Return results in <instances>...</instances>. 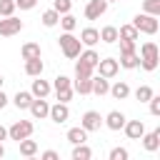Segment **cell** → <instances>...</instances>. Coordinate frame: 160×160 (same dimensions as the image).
I'll use <instances>...</instances> for the list:
<instances>
[{
	"mask_svg": "<svg viewBox=\"0 0 160 160\" xmlns=\"http://www.w3.org/2000/svg\"><path fill=\"white\" fill-rule=\"evenodd\" d=\"M80 42L82 45H95V42H100V30H95V28H85L82 32H80Z\"/></svg>",
	"mask_w": 160,
	"mask_h": 160,
	"instance_id": "cell-15",
	"label": "cell"
},
{
	"mask_svg": "<svg viewBox=\"0 0 160 160\" xmlns=\"http://www.w3.org/2000/svg\"><path fill=\"white\" fill-rule=\"evenodd\" d=\"M5 138H8V130H5V128H2V125H0V142H2V140H5Z\"/></svg>",
	"mask_w": 160,
	"mask_h": 160,
	"instance_id": "cell-44",
	"label": "cell"
},
{
	"mask_svg": "<svg viewBox=\"0 0 160 160\" xmlns=\"http://www.w3.org/2000/svg\"><path fill=\"white\" fill-rule=\"evenodd\" d=\"M48 118H50L52 122H58V125L68 122V118H70V108H68V102H55V105H50Z\"/></svg>",
	"mask_w": 160,
	"mask_h": 160,
	"instance_id": "cell-6",
	"label": "cell"
},
{
	"mask_svg": "<svg viewBox=\"0 0 160 160\" xmlns=\"http://www.w3.org/2000/svg\"><path fill=\"white\" fill-rule=\"evenodd\" d=\"M148 102H150V112H152V115H160V98H158V95H152Z\"/></svg>",
	"mask_w": 160,
	"mask_h": 160,
	"instance_id": "cell-41",
	"label": "cell"
},
{
	"mask_svg": "<svg viewBox=\"0 0 160 160\" xmlns=\"http://www.w3.org/2000/svg\"><path fill=\"white\" fill-rule=\"evenodd\" d=\"M20 30H22V20H18L15 15H8V18L0 20V35L2 38H10V35H15Z\"/></svg>",
	"mask_w": 160,
	"mask_h": 160,
	"instance_id": "cell-5",
	"label": "cell"
},
{
	"mask_svg": "<svg viewBox=\"0 0 160 160\" xmlns=\"http://www.w3.org/2000/svg\"><path fill=\"white\" fill-rule=\"evenodd\" d=\"M52 88H55V92H58V90H65V88H72V80L65 78V75H58L55 82H52Z\"/></svg>",
	"mask_w": 160,
	"mask_h": 160,
	"instance_id": "cell-35",
	"label": "cell"
},
{
	"mask_svg": "<svg viewBox=\"0 0 160 160\" xmlns=\"http://www.w3.org/2000/svg\"><path fill=\"white\" fill-rule=\"evenodd\" d=\"M142 148L145 150H150V152H155L158 148H160V130H152V132H142Z\"/></svg>",
	"mask_w": 160,
	"mask_h": 160,
	"instance_id": "cell-12",
	"label": "cell"
},
{
	"mask_svg": "<svg viewBox=\"0 0 160 160\" xmlns=\"http://www.w3.org/2000/svg\"><path fill=\"white\" fill-rule=\"evenodd\" d=\"M12 102H15V108H18V110H28V108H30V102H32V92L18 90V95L12 98Z\"/></svg>",
	"mask_w": 160,
	"mask_h": 160,
	"instance_id": "cell-18",
	"label": "cell"
},
{
	"mask_svg": "<svg viewBox=\"0 0 160 160\" xmlns=\"http://www.w3.org/2000/svg\"><path fill=\"white\" fill-rule=\"evenodd\" d=\"M100 40L102 42H118V28H112V25L102 28L100 30Z\"/></svg>",
	"mask_w": 160,
	"mask_h": 160,
	"instance_id": "cell-29",
	"label": "cell"
},
{
	"mask_svg": "<svg viewBox=\"0 0 160 160\" xmlns=\"http://www.w3.org/2000/svg\"><path fill=\"white\" fill-rule=\"evenodd\" d=\"M138 62H140V58H138L135 52H125V55H120V65H122V68H128V70L138 68Z\"/></svg>",
	"mask_w": 160,
	"mask_h": 160,
	"instance_id": "cell-30",
	"label": "cell"
},
{
	"mask_svg": "<svg viewBox=\"0 0 160 160\" xmlns=\"http://www.w3.org/2000/svg\"><path fill=\"white\" fill-rule=\"evenodd\" d=\"M18 145H20V155H25V158H32V155L38 152V142H35V140H28V138H22Z\"/></svg>",
	"mask_w": 160,
	"mask_h": 160,
	"instance_id": "cell-20",
	"label": "cell"
},
{
	"mask_svg": "<svg viewBox=\"0 0 160 160\" xmlns=\"http://www.w3.org/2000/svg\"><path fill=\"white\" fill-rule=\"evenodd\" d=\"M58 20H60V12H58V10H45V12H42V25H45V28H55Z\"/></svg>",
	"mask_w": 160,
	"mask_h": 160,
	"instance_id": "cell-28",
	"label": "cell"
},
{
	"mask_svg": "<svg viewBox=\"0 0 160 160\" xmlns=\"http://www.w3.org/2000/svg\"><path fill=\"white\" fill-rule=\"evenodd\" d=\"M122 130H125V135H128L130 140H140L142 132H145V125H142V120H125Z\"/></svg>",
	"mask_w": 160,
	"mask_h": 160,
	"instance_id": "cell-11",
	"label": "cell"
},
{
	"mask_svg": "<svg viewBox=\"0 0 160 160\" xmlns=\"http://www.w3.org/2000/svg\"><path fill=\"white\" fill-rule=\"evenodd\" d=\"M42 160H58V152L55 150H45L42 152Z\"/></svg>",
	"mask_w": 160,
	"mask_h": 160,
	"instance_id": "cell-42",
	"label": "cell"
},
{
	"mask_svg": "<svg viewBox=\"0 0 160 160\" xmlns=\"http://www.w3.org/2000/svg\"><path fill=\"white\" fill-rule=\"evenodd\" d=\"M108 2H120V0H108Z\"/></svg>",
	"mask_w": 160,
	"mask_h": 160,
	"instance_id": "cell-47",
	"label": "cell"
},
{
	"mask_svg": "<svg viewBox=\"0 0 160 160\" xmlns=\"http://www.w3.org/2000/svg\"><path fill=\"white\" fill-rule=\"evenodd\" d=\"M80 60H85L88 65H92V68H95V65H98V60H100V55H98L95 50H85V52H80Z\"/></svg>",
	"mask_w": 160,
	"mask_h": 160,
	"instance_id": "cell-34",
	"label": "cell"
},
{
	"mask_svg": "<svg viewBox=\"0 0 160 160\" xmlns=\"http://www.w3.org/2000/svg\"><path fill=\"white\" fill-rule=\"evenodd\" d=\"M75 92L90 95V92H92V78H78V80H75Z\"/></svg>",
	"mask_w": 160,
	"mask_h": 160,
	"instance_id": "cell-23",
	"label": "cell"
},
{
	"mask_svg": "<svg viewBox=\"0 0 160 160\" xmlns=\"http://www.w3.org/2000/svg\"><path fill=\"white\" fill-rule=\"evenodd\" d=\"M105 125H108L110 130H122V125H125V115H122L120 110H112V112H108Z\"/></svg>",
	"mask_w": 160,
	"mask_h": 160,
	"instance_id": "cell-13",
	"label": "cell"
},
{
	"mask_svg": "<svg viewBox=\"0 0 160 160\" xmlns=\"http://www.w3.org/2000/svg\"><path fill=\"white\" fill-rule=\"evenodd\" d=\"M42 60L40 58H32V60H25V72L30 75V78H38V75H42Z\"/></svg>",
	"mask_w": 160,
	"mask_h": 160,
	"instance_id": "cell-16",
	"label": "cell"
},
{
	"mask_svg": "<svg viewBox=\"0 0 160 160\" xmlns=\"http://www.w3.org/2000/svg\"><path fill=\"white\" fill-rule=\"evenodd\" d=\"M95 68L100 70V75H102V78H115V75H118L120 62H118V60H112V58H102V60H98V65H95Z\"/></svg>",
	"mask_w": 160,
	"mask_h": 160,
	"instance_id": "cell-8",
	"label": "cell"
},
{
	"mask_svg": "<svg viewBox=\"0 0 160 160\" xmlns=\"http://www.w3.org/2000/svg\"><path fill=\"white\" fill-rule=\"evenodd\" d=\"M138 58H140V62H138V65H142L145 70H150V72H152V70L158 68V60H160V58H158V45H155V42H150V40H148V42H142V48H140V55H138Z\"/></svg>",
	"mask_w": 160,
	"mask_h": 160,
	"instance_id": "cell-1",
	"label": "cell"
},
{
	"mask_svg": "<svg viewBox=\"0 0 160 160\" xmlns=\"http://www.w3.org/2000/svg\"><path fill=\"white\" fill-rule=\"evenodd\" d=\"M30 135H32V122L30 120H18L15 125L8 128V138L15 140V142H20L22 138H30Z\"/></svg>",
	"mask_w": 160,
	"mask_h": 160,
	"instance_id": "cell-4",
	"label": "cell"
},
{
	"mask_svg": "<svg viewBox=\"0 0 160 160\" xmlns=\"http://www.w3.org/2000/svg\"><path fill=\"white\" fill-rule=\"evenodd\" d=\"M2 82H5V80H2V75H0V88H2Z\"/></svg>",
	"mask_w": 160,
	"mask_h": 160,
	"instance_id": "cell-46",
	"label": "cell"
},
{
	"mask_svg": "<svg viewBox=\"0 0 160 160\" xmlns=\"http://www.w3.org/2000/svg\"><path fill=\"white\" fill-rule=\"evenodd\" d=\"M70 8H72V0H52V10H58L60 15L70 12Z\"/></svg>",
	"mask_w": 160,
	"mask_h": 160,
	"instance_id": "cell-36",
	"label": "cell"
},
{
	"mask_svg": "<svg viewBox=\"0 0 160 160\" xmlns=\"http://www.w3.org/2000/svg\"><path fill=\"white\" fill-rule=\"evenodd\" d=\"M28 110L32 112V118H35V120H42V118H48L50 105H48V100H45V98H32V102H30V108H28Z\"/></svg>",
	"mask_w": 160,
	"mask_h": 160,
	"instance_id": "cell-9",
	"label": "cell"
},
{
	"mask_svg": "<svg viewBox=\"0 0 160 160\" xmlns=\"http://www.w3.org/2000/svg\"><path fill=\"white\" fill-rule=\"evenodd\" d=\"M20 52H22V60H32V58H40V45H38V42H25Z\"/></svg>",
	"mask_w": 160,
	"mask_h": 160,
	"instance_id": "cell-22",
	"label": "cell"
},
{
	"mask_svg": "<svg viewBox=\"0 0 160 160\" xmlns=\"http://www.w3.org/2000/svg\"><path fill=\"white\" fill-rule=\"evenodd\" d=\"M142 8H145V12H148V15H155V18L160 15V0H145V2H142Z\"/></svg>",
	"mask_w": 160,
	"mask_h": 160,
	"instance_id": "cell-32",
	"label": "cell"
},
{
	"mask_svg": "<svg viewBox=\"0 0 160 160\" xmlns=\"http://www.w3.org/2000/svg\"><path fill=\"white\" fill-rule=\"evenodd\" d=\"M32 98H45L48 92H50V82L48 80H40V75H38V80H32Z\"/></svg>",
	"mask_w": 160,
	"mask_h": 160,
	"instance_id": "cell-17",
	"label": "cell"
},
{
	"mask_svg": "<svg viewBox=\"0 0 160 160\" xmlns=\"http://www.w3.org/2000/svg\"><path fill=\"white\" fill-rule=\"evenodd\" d=\"M138 30H135V25L130 22V25H122L120 30H118V40H138Z\"/></svg>",
	"mask_w": 160,
	"mask_h": 160,
	"instance_id": "cell-21",
	"label": "cell"
},
{
	"mask_svg": "<svg viewBox=\"0 0 160 160\" xmlns=\"http://www.w3.org/2000/svg\"><path fill=\"white\" fill-rule=\"evenodd\" d=\"M132 25H135L138 32H145V35H155V32H158V18H155V15H148V12L135 15Z\"/></svg>",
	"mask_w": 160,
	"mask_h": 160,
	"instance_id": "cell-3",
	"label": "cell"
},
{
	"mask_svg": "<svg viewBox=\"0 0 160 160\" xmlns=\"http://www.w3.org/2000/svg\"><path fill=\"white\" fill-rule=\"evenodd\" d=\"M58 22L62 25V30H65V32H72V30H75V25H78V18H75V15H70V12H62V18H60Z\"/></svg>",
	"mask_w": 160,
	"mask_h": 160,
	"instance_id": "cell-27",
	"label": "cell"
},
{
	"mask_svg": "<svg viewBox=\"0 0 160 160\" xmlns=\"http://www.w3.org/2000/svg\"><path fill=\"white\" fill-rule=\"evenodd\" d=\"M108 92H112V98H115V100H125V98L130 95V85H128V82H115Z\"/></svg>",
	"mask_w": 160,
	"mask_h": 160,
	"instance_id": "cell-19",
	"label": "cell"
},
{
	"mask_svg": "<svg viewBox=\"0 0 160 160\" xmlns=\"http://www.w3.org/2000/svg\"><path fill=\"white\" fill-rule=\"evenodd\" d=\"M2 155H5V148H2V142H0V158H2Z\"/></svg>",
	"mask_w": 160,
	"mask_h": 160,
	"instance_id": "cell-45",
	"label": "cell"
},
{
	"mask_svg": "<svg viewBox=\"0 0 160 160\" xmlns=\"http://www.w3.org/2000/svg\"><path fill=\"white\" fill-rule=\"evenodd\" d=\"M88 132H95V130H100V125H102V118H100V112H95V110H88L85 115H82V122H80Z\"/></svg>",
	"mask_w": 160,
	"mask_h": 160,
	"instance_id": "cell-10",
	"label": "cell"
},
{
	"mask_svg": "<svg viewBox=\"0 0 160 160\" xmlns=\"http://www.w3.org/2000/svg\"><path fill=\"white\" fill-rule=\"evenodd\" d=\"M135 52V40H120V55Z\"/></svg>",
	"mask_w": 160,
	"mask_h": 160,
	"instance_id": "cell-38",
	"label": "cell"
},
{
	"mask_svg": "<svg viewBox=\"0 0 160 160\" xmlns=\"http://www.w3.org/2000/svg\"><path fill=\"white\" fill-rule=\"evenodd\" d=\"M85 140H88V130H85L82 125L68 130V142H70V145H80V142H85Z\"/></svg>",
	"mask_w": 160,
	"mask_h": 160,
	"instance_id": "cell-14",
	"label": "cell"
},
{
	"mask_svg": "<svg viewBox=\"0 0 160 160\" xmlns=\"http://www.w3.org/2000/svg\"><path fill=\"white\" fill-rule=\"evenodd\" d=\"M92 65H88L85 60H78L75 62V78H92Z\"/></svg>",
	"mask_w": 160,
	"mask_h": 160,
	"instance_id": "cell-26",
	"label": "cell"
},
{
	"mask_svg": "<svg viewBox=\"0 0 160 160\" xmlns=\"http://www.w3.org/2000/svg\"><path fill=\"white\" fill-rule=\"evenodd\" d=\"M38 5V0H15V8H20V10H32Z\"/></svg>",
	"mask_w": 160,
	"mask_h": 160,
	"instance_id": "cell-40",
	"label": "cell"
},
{
	"mask_svg": "<svg viewBox=\"0 0 160 160\" xmlns=\"http://www.w3.org/2000/svg\"><path fill=\"white\" fill-rule=\"evenodd\" d=\"M68 100H72V88L58 90V102H68Z\"/></svg>",
	"mask_w": 160,
	"mask_h": 160,
	"instance_id": "cell-39",
	"label": "cell"
},
{
	"mask_svg": "<svg viewBox=\"0 0 160 160\" xmlns=\"http://www.w3.org/2000/svg\"><path fill=\"white\" fill-rule=\"evenodd\" d=\"M15 12V0H0V18H8Z\"/></svg>",
	"mask_w": 160,
	"mask_h": 160,
	"instance_id": "cell-33",
	"label": "cell"
},
{
	"mask_svg": "<svg viewBox=\"0 0 160 160\" xmlns=\"http://www.w3.org/2000/svg\"><path fill=\"white\" fill-rule=\"evenodd\" d=\"M5 105H8V95H5V92H2V88H0V110H2Z\"/></svg>",
	"mask_w": 160,
	"mask_h": 160,
	"instance_id": "cell-43",
	"label": "cell"
},
{
	"mask_svg": "<svg viewBox=\"0 0 160 160\" xmlns=\"http://www.w3.org/2000/svg\"><path fill=\"white\" fill-rule=\"evenodd\" d=\"M90 158H92V150L85 142H80V145L72 148V160H90Z\"/></svg>",
	"mask_w": 160,
	"mask_h": 160,
	"instance_id": "cell-25",
	"label": "cell"
},
{
	"mask_svg": "<svg viewBox=\"0 0 160 160\" xmlns=\"http://www.w3.org/2000/svg\"><path fill=\"white\" fill-rule=\"evenodd\" d=\"M58 42H60V50H62L65 58L72 60V58L80 55V45H82V42H80V38H75L72 32H62V35L58 38Z\"/></svg>",
	"mask_w": 160,
	"mask_h": 160,
	"instance_id": "cell-2",
	"label": "cell"
},
{
	"mask_svg": "<svg viewBox=\"0 0 160 160\" xmlns=\"http://www.w3.org/2000/svg\"><path fill=\"white\" fill-rule=\"evenodd\" d=\"M110 160H128V150L125 148H112L110 150Z\"/></svg>",
	"mask_w": 160,
	"mask_h": 160,
	"instance_id": "cell-37",
	"label": "cell"
},
{
	"mask_svg": "<svg viewBox=\"0 0 160 160\" xmlns=\"http://www.w3.org/2000/svg\"><path fill=\"white\" fill-rule=\"evenodd\" d=\"M152 95H155V92H152V88H150V85H140V88L135 90V98H138L140 102H148Z\"/></svg>",
	"mask_w": 160,
	"mask_h": 160,
	"instance_id": "cell-31",
	"label": "cell"
},
{
	"mask_svg": "<svg viewBox=\"0 0 160 160\" xmlns=\"http://www.w3.org/2000/svg\"><path fill=\"white\" fill-rule=\"evenodd\" d=\"M105 10H108V0H90L85 5V18L88 20H98L100 15H105Z\"/></svg>",
	"mask_w": 160,
	"mask_h": 160,
	"instance_id": "cell-7",
	"label": "cell"
},
{
	"mask_svg": "<svg viewBox=\"0 0 160 160\" xmlns=\"http://www.w3.org/2000/svg\"><path fill=\"white\" fill-rule=\"evenodd\" d=\"M108 90H110V82H108V78H102V75L92 78V92H95V95H105Z\"/></svg>",
	"mask_w": 160,
	"mask_h": 160,
	"instance_id": "cell-24",
	"label": "cell"
}]
</instances>
